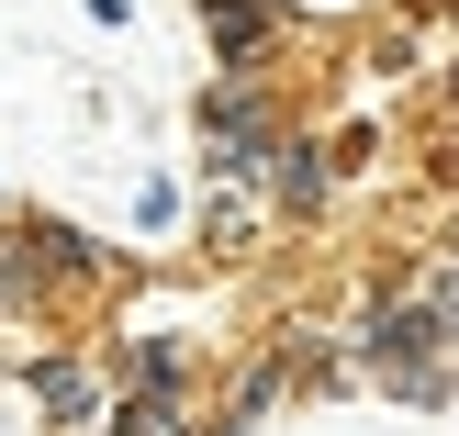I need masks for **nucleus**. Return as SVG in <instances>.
I'll list each match as a JSON object with an SVG mask.
<instances>
[{
    "label": "nucleus",
    "mask_w": 459,
    "mask_h": 436,
    "mask_svg": "<svg viewBox=\"0 0 459 436\" xmlns=\"http://www.w3.org/2000/svg\"><path fill=\"white\" fill-rule=\"evenodd\" d=\"M12 370H22V403H34L45 436H101V415H112V358H101V347L45 336V347L12 358Z\"/></svg>",
    "instance_id": "obj_3"
},
{
    "label": "nucleus",
    "mask_w": 459,
    "mask_h": 436,
    "mask_svg": "<svg viewBox=\"0 0 459 436\" xmlns=\"http://www.w3.org/2000/svg\"><path fill=\"white\" fill-rule=\"evenodd\" d=\"M448 246H459V213H448Z\"/></svg>",
    "instance_id": "obj_12"
},
{
    "label": "nucleus",
    "mask_w": 459,
    "mask_h": 436,
    "mask_svg": "<svg viewBox=\"0 0 459 436\" xmlns=\"http://www.w3.org/2000/svg\"><path fill=\"white\" fill-rule=\"evenodd\" d=\"M291 124H303V112H291L281 67H213V79H202V101H191L202 179H258V168H269V146H281Z\"/></svg>",
    "instance_id": "obj_1"
},
{
    "label": "nucleus",
    "mask_w": 459,
    "mask_h": 436,
    "mask_svg": "<svg viewBox=\"0 0 459 436\" xmlns=\"http://www.w3.org/2000/svg\"><path fill=\"white\" fill-rule=\"evenodd\" d=\"M291 12H348V0H291Z\"/></svg>",
    "instance_id": "obj_10"
},
{
    "label": "nucleus",
    "mask_w": 459,
    "mask_h": 436,
    "mask_svg": "<svg viewBox=\"0 0 459 436\" xmlns=\"http://www.w3.org/2000/svg\"><path fill=\"white\" fill-rule=\"evenodd\" d=\"M12 246H22V269H34V291H45L56 325H79V313H101L112 291H124V258H112L101 235H79V224H56V213H12Z\"/></svg>",
    "instance_id": "obj_2"
},
{
    "label": "nucleus",
    "mask_w": 459,
    "mask_h": 436,
    "mask_svg": "<svg viewBox=\"0 0 459 436\" xmlns=\"http://www.w3.org/2000/svg\"><path fill=\"white\" fill-rule=\"evenodd\" d=\"M336 134H314V124H291L281 146H269V168H258V191H269V213L281 224H325L336 213Z\"/></svg>",
    "instance_id": "obj_5"
},
{
    "label": "nucleus",
    "mask_w": 459,
    "mask_h": 436,
    "mask_svg": "<svg viewBox=\"0 0 459 436\" xmlns=\"http://www.w3.org/2000/svg\"><path fill=\"white\" fill-rule=\"evenodd\" d=\"M45 336H56V313H45L34 269H22V246H12V201H0V358H34Z\"/></svg>",
    "instance_id": "obj_7"
},
{
    "label": "nucleus",
    "mask_w": 459,
    "mask_h": 436,
    "mask_svg": "<svg viewBox=\"0 0 459 436\" xmlns=\"http://www.w3.org/2000/svg\"><path fill=\"white\" fill-rule=\"evenodd\" d=\"M191 22L213 45V67H291V34H303L291 0H191Z\"/></svg>",
    "instance_id": "obj_4"
},
{
    "label": "nucleus",
    "mask_w": 459,
    "mask_h": 436,
    "mask_svg": "<svg viewBox=\"0 0 459 436\" xmlns=\"http://www.w3.org/2000/svg\"><path fill=\"white\" fill-rule=\"evenodd\" d=\"M403 280H415L426 303H437V325H448V347H459V246H437V258H415Z\"/></svg>",
    "instance_id": "obj_8"
},
{
    "label": "nucleus",
    "mask_w": 459,
    "mask_h": 436,
    "mask_svg": "<svg viewBox=\"0 0 459 436\" xmlns=\"http://www.w3.org/2000/svg\"><path fill=\"white\" fill-rule=\"evenodd\" d=\"M269 235H281V213H269V191H258V179H202L191 246H202L213 269H247V258H258Z\"/></svg>",
    "instance_id": "obj_6"
},
{
    "label": "nucleus",
    "mask_w": 459,
    "mask_h": 436,
    "mask_svg": "<svg viewBox=\"0 0 459 436\" xmlns=\"http://www.w3.org/2000/svg\"><path fill=\"white\" fill-rule=\"evenodd\" d=\"M448 34H459V0H448Z\"/></svg>",
    "instance_id": "obj_11"
},
{
    "label": "nucleus",
    "mask_w": 459,
    "mask_h": 436,
    "mask_svg": "<svg viewBox=\"0 0 459 436\" xmlns=\"http://www.w3.org/2000/svg\"><path fill=\"white\" fill-rule=\"evenodd\" d=\"M134 235H179V179H134Z\"/></svg>",
    "instance_id": "obj_9"
}]
</instances>
